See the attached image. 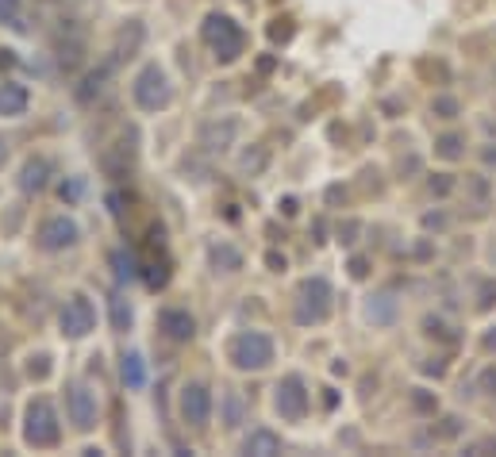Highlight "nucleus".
Wrapping results in <instances>:
<instances>
[{"instance_id": "nucleus-11", "label": "nucleus", "mask_w": 496, "mask_h": 457, "mask_svg": "<svg viewBox=\"0 0 496 457\" xmlns=\"http://www.w3.org/2000/svg\"><path fill=\"white\" fill-rule=\"evenodd\" d=\"M158 327L165 331V338H173V342H189L197 335V320L185 308H162L158 312Z\"/></svg>"}, {"instance_id": "nucleus-2", "label": "nucleus", "mask_w": 496, "mask_h": 457, "mask_svg": "<svg viewBox=\"0 0 496 457\" xmlns=\"http://www.w3.org/2000/svg\"><path fill=\"white\" fill-rule=\"evenodd\" d=\"M227 358H231L235 370L258 373L273 361V338L262 335V331H239L231 342H227Z\"/></svg>"}, {"instance_id": "nucleus-10", "label": "nucleus", "mask_w": 496, "mask_h": 457, "mask_svg": "<svg viewBox=\"0 0 496 457\" xmlns=\"http://www.w3.org/2000/svg\"><path fill=\"white\" fill-rule=\"evenodd\" d=\"M66 408H70V423L78 430H93L97 427V396H93V388H88V385H81V380H73V385H70Z\"/></svg>"}, {"instance_id": "nucleus-23", "label": "nucleus", "mask_w": 496, "mask_h": 457, "mask_svg": "<svg viewBox=\"0 0 496 457\" xmlns=\"http://www.w3.org/2000/svg\"><path fill=\"white\" fill-rule=\"evenodd\" d=\"M431 112H435L439 120H454V116H458V100H454V96H435Z\"/></svg>"}, {"instance_id": "nucleus-21", "label": "nucleus", "mask_w": 496, "mask_h": 457, "mask_svg": "<svg viewBox=\"0 0 496 457\" xmlns=\"http://www.w3.org/2000/svg\"><path fill=\"white\" fill-rule=\"evenodd\" d=\"M112 327H116V331H127V327H131V308H127L120 296H112Z\"/></svg>"}, {"instance_id": "nucleus-25", "label": "nucleus", "mask_w": 496, "mask_h": 457, "mask_svg": "<svg viewBox=\"0 0 496 457\" xmlns=\"http://www.w3.org/2000/svg\"><path fill=\"white\" fill-rule=\"evenodd\" d=\"M450 188H454V181H450L447 173H439V181H431V193H439V196H447Z\"/></svg>"}, {"instance_id": "nucleus-28", "label": "nucleus", "mask_w": 496, "mask_h": 457, "mask_svg": "<svg viewBox=\"0 0 496 457\" xmlns=\"http://www.w3.org/2000/svg\"><path fill=\"white\" fill-rule=\"evenodd\" d=\"M350 273H354V277H366V262L354 258V262H350Z\"/></svg>"}, {"instance_id": "nucleus-1", "label": "nucleus", "mask_w": 496, "mask_h": 457, "mask_svg": "<svg viewBox=\"0 0 496 457\" xmlns=\"http://www.w3.org/2000/svg\"><path fill=\"white\" fill-rule=\"evenodd\" d=\"M58 438H62V423H58L55 403H50L46 396L31 400L28 415H23V442L35 446V450H50V446H58Z\"/></svg>"}, {"instance_id": "nucleus-19", "label": "nucleus", "mask_w": 496, "mask_h": 457, "mask_svg": "<svg viewBox=\"0 0 496 457\" xmlns=\"http://www.w3.org/2000/svg\"><path fill=\"white\" fill-rule=\"evenodd\" d=\"M462 146H466L462 135H442L439 143H435V154L447 158V162H454V158H462Z\"/></svg>"}, {"instance_id": "nucleus-13", "label": "nucleus", "mask_w": 496, "mask_h": 457, "mask_svg": "<svg viewBox=\"0 0 496 457\" xmlns=\"http://www.w3.org/2000/svg\"><path fill=\"white\" fill-rule=\"evenodd\" d=\"M50 181V162L46 158H28L20 170V188L23 193H43Z\"/></svg>"}, {"instance_id": "nucleus-22", "label": "nucleus", "mask_w": 496, "mask_h": 457, "mask_svg": "<svg viewBox=\"0 0 496 457\" xmlns=\"http://www.w3.org/2000/svg\"><path fill=\"white\" fill-rule=\"evenodd\" d=\"M105 78H108V70L88 73V78H85V88H78V100H93V93H100V88H105Z\"/></svg>"}, {"instance_id": "nucleus-12", "label": "nucleus", "mask_w": 496, "mask_h": 457, "mask_svg": "<svg viewBox=\"0 0 496 457\" xmlns=\"http://www.w3.org/2000/svg\"><path fill=\"white\" fill-rule=\"evenodd\" d=\"M28 104H31V93L20 81H4V85H0V116L16 120V116L28 112Z\"/></svg>"}, {"instance_id": "nucleus-7", "label": "nucleus", "mask_w": 496, "mask_h": 457, "mask_svg": "<svg viewBox=\"0 0 496 457\" xmlns=\"http://www.w3.org/2000/svg\"><path fill=\"white\" fill-rule=\"evenodd\" d=\"M58 327H62V335H66V338H85L97 327L93 300H88L85 292H73V296L62 303V312H58Z\"/></svg>"}, {"instance_id": "nucleus-5", "label": "nucleus", "mask_w": 496, "mask_h": 457, "mask_svg": "<svg viewBox=\"0 0 496 457\" xmlns=\"http://www.w3.org/2000/svg\"><path fill=\"white\" fill-rule=\"evenodd\" d=\"M205 43L215 54V62H235L239 54H243V46H247V35L231 16L212 12V16L205 20Z\"/></svg>"}, {"instance_id": "nucleus-3", "label": "nucleus", "mask_w": 496, "mask_h": 457, "mask_svg": "<svg viewBox=\"0 0 496 457\" xmlns=\"http://www.w3.org/2000/svg\"><path fill=\"white\" fill-rule=\"evenodd\" d=\"M131 96L143 112H165L173 104V85H170V78H165V70L158 66V62H150V66L139 70V78L131 85Z\"/></svg>"}, {"instance_id": "nucleus-18", "label": "nucleus", "mask_w": 496, "mask_h": 457, "mask_svg": "<svg viewBox=\"0 0 496 457\" xmlns=\"http://www.w3.org/2000/svg\"><path fill=\"white\" fill-rule=\"evenodd\" d=\"M123 385L127 388H143L147 385V370H143V358H139V353H127V358H123Z\"/></svg>"}, {"instance_id": "nucleus-20", "label": "nucleus", "mask_w": 496, "mask_h": 457, "mask_svg": "<svg viewBox=\"0 0 496 457\" xmlns=\"http://www.w3.org/2000/svg\"><path fill=\"white\" fill-rule=\"evenodd\" d=\"M112 265H116V277H120V281H135V277H139L135 258H131V253H123V250H112Z\"/></svg>"}, {"instance_id": "nucleus-15", "label": "nucleus", "mask_w": 496, "mask_h": 457, "mask_svg": "<svg viewBox=\"0 0 496 457\" xmlns=\"http://www.w3.org/2000/svg\"><path fill=\"white\" fill-rule=\"evenodd\" d=\"M212 265L220 273H239L243 270V250L231 246V243H215L212 246Z\"/></svg>"}, {"instance_id": "nucleus-32", "label": "nucleus", "mask_w": 496, "mask_h": 457, "mask_svg": "<svg viewBox=\"0 0 496 457\" xmlns=\"http://www.w3.org/2000/svg\"><path fill=\"white\" fill-rule=\"evenodd\" d=\"M485 350H496V331H489V335H485Z\"/></svg>"}, {"instance_id": "nucleus-9", "label": "nucleus", "mask_w": 496, "mask_h": 457, "mask_svg": "<svg viewBox=\"0 0 496 457\" xmlns=\"http://www.w3.org/2000/svg\"><path fill=\"white\" fill-rule=\"evenodd\" d=\"M177 408H181V419L189 427H208V419H212V392H208V385L189 380V385L181 388Z\"/></svg>"}, {"instance_id": "nucleus-14", "label": "nucleus", "mask_w": 496, "mask_h": 457, "mask_svg": "<svg viewBox=\"0 0 496 457\" xmlns=\"http://www.w3.org/2000/svg\"><path fill=\"white\" fill-rule=\"evenodd\" d=\"M243 450H247V453H254V457H270V453H282V438H277L273 430L258 427V430H250V435H247Z\"/></svg>"}, {"instance_id": "nucleus-30", "label": "nucleus", "mask_w": 496, "mask_h": 457, "mask_svg": "<svg viewBox=\"0 0 496 457\" xmlns=\"http://www.w3.org/2000/svg\"><path fill=\"white\" fill-rule=\"evenodd\" d=\"M4 162H8V143L0 138V170H4Z\"/></svg>"}, {"instance_id": "nucleus-6", "label": "nucleus", "mask_w": 496, "mask_h": 457, "mask_svg": "<svg viewBox=\"0 0 496 457\" xmlns=\"http://www.w3.org/2000/svg\"><path fill=\"white\" fill-rule=\"evenodd\" d=\"M273 411L289 419V423H300L304 415H308V385H304V377L289 373L285 380H277L273 388Z\"/></svg>"}, {"instance_id": "nucleus-16", "label": "nucleus", "mask_w": 496, "mask_h": 457, "mask_svg": "<svg viewBox=\"0 0 496 457\" xmlns=\"http://www.w3.org/2000/svg\"><path fill=\"white\" fill-rule=\"evenodd\" d=\"M235 131H239L235 120H227L223 131H220V123H208V127H205V146H208V150H227V143L235 138Z\"/></svg>"}, {"instance_id": "nucleus-26", "label": "nucleus", "mask_w": 496, "mask_h": 457, "mask_svg": "<svg viewBox=\"0 0 496 457\" xmlns=\"http://www.w3.org/2000/svg\"><path fill=\"white\" fill-rule=\"evenodd\" d=\"M265 265H270V270H277V273H282V270H285V258H282V253H265Z\"/></svg>"}, {"instance_id": "nucleus-24", "label": "nucleus", "mask_w": 496, "mask_h": 457, "mask_svg": "<svg viewBox=\"0 0 496 457\" xmlns=\"http://www.w3.org/2000/svg\"><path fill=\"white\" fill-rule=\"evenodd\" d=\"M165 281H170V270H165V262H162V265H150V273H147V285H150V288H162Z\"/></svg>"}, {"instance_id": "nucleus-17", "label": "nucleus", "mask_w": 496, "mask_h": 457, "mask_svg": "<svg viewBox=\"0 0 496 457\" xmlns=\"http://www.w3.org/2000/svg\"><path fill=\"white\" fill-rule=\"evenodd\" d=\"M366 315H370L374 323H392L397 320V300H392L389 292H381V296H374L370 308H366Z\"/></svg>"}, {"instance_id": "nucleus-29", "label": "nucleus", "mask_w": 496, "mask_h": 457, "mask_svg": "<svg viewBox=\"0 0 496 457\" xmlns=\"http://www.w3.org/2000/svg\"><path fill=\"white\" fill-rule=\"evenodd\" d=\"M31 377H46V358H39V365H31Z\"/></svg>"}, {"instance_id": "nucleus-4", "label": "nucleus", "mask_w": 496, "mask_h": 457, "mask_svg": "<svg viewBox=\"0 0 496 457\" xmlns=\"http://www.w3.org/2000/svg\"><path fill=\"white\" fill-rule=\"evenodd\" d=\"M331 300H335V288H331L327 277H308L297 288V323L300 327H315L331 315Z\"/></svg>"}, {"instance_id": "nucleus-31", "label": "nucleus", "mask_w": 496, "mask_h": 457, "mask_svg": "<svg viewBox=\"0 0 496 457\" xmlns=\"http://www.w3.org/2000/svg\"><path fill=\"white\" fill-rule=\"evenodd\" d=\"M485 388H489V392H496V373H492V370L485 373Z\"/></svg>"}, {"instance_id": "nucleus-8", "label": "nucleus", "mask_w": 496, "mask_h": 457, "mask_svg": "<svg viewBox=\"0 0 496 457\" xmlns=\"http://www.w3.org/2000/svg\"><path fill=\"white\" fill-rule=\"evenodd\" d=\"M39 250L46 253H58V250H70L73 243L81 238V227L70 220V215H50V220L39 223Z\"/></svg>"}, {"instance_id": "nucleus-27", "label": "nucleus", "mask_w": 496, "mask_h": 457, "mask_svg": "<svg viewBox=\"0 0 496 457\" xmlns=\"http://www.w3.org/2000/svg\"><path fill=\"white\" fill-rule=\"evenodd\" d=\"M16 4H20V0H0V16H16Z\"/></svg>"}]
</instances>
